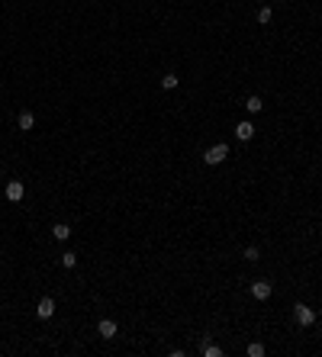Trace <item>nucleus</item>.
Listing matches in <instances>:
<instances>
[{
	"label": "nucleus",
	"mask_w": 322,
	"mask_h": 357,
	"mask_svg": "<svg viewBox=\"0 0 322 357\" xmlns=\"http://www.w3.org/2000/svg\"><path fill=\"white\" fill-rule=\"evenodd\" d=\"M78 264V255H74V251H65V255H61V267H74Z\"/></svg>",
	"instance_id": "ddd939ff"
},
{
	"label": "nucleus",
	"mask_w": 322,
	"mask_h": 357,
	"mask_svg": "<svg viewBox=\"0 0 322 357\" xmlns=\"http://www.w3.org/2000/svg\"><path fill=\"white\" fill-rule=\"evenodd\" d=\"M52 235L58 238V242H68V238H71V225H65V222H55Z\"/></svg>",
	"instance_id": "1a4fd4ad"
},
{
	"label": "nucleus",
	"mask_w": 322,
	"mask_h": 357,
	"mask_svg": "<svg viewBox=\"0 0 322 357\" xmlns=\"http://www.w3.org/2000/svg\"><path fill=\"white\" fill-rule=\"evenodd\" d=\"M97 332H100V338H116V322L113 319H100V325H97Z\"/></svg>",
	"instance_id": "0eeeda50"
},
{
	"label": "nucleus",
	"mask_w": 322,
	"mask_h": 357,
	"mask_svg": "<svg viewBox=\"0 0 322 357\" xmlns=\"http://www.w3.org/2000/svg\"><path fill=\"white\" fill-rule=\"evenodd\" d=\"M271 16H274V13H271V6H261V10H258V23H271Z\"/></svg>",
	"instance_id": "2eb2a0df"
},
{
	"label": "nucleus",
	"mask_w": 322,
	"mask_h": 357,
	"mask_svg": "<svg viewBox=\"0 0 322 357\" xmlns=\"http://www.w3.org/2000/svg\"><path fill=\"white\" fill-rule=\"evenodd\" d=\"M23 193H26V187L19 180H6V200H10V203H19V200H23Z\"/></svg>",
	"instance_id": "20e7f679"
},
{
	"label": "nucleus",
	"mask_w": 322,
	"mask_h": 357,
	"mask_svg": "<svg viewBox=\"0 0 322 357\" xmlns=\"http://www.w3.org/2000/svg\"><path fill=\"white\" fill-rule=\"evenodd\" d=\"M16 126L23 129V132H29V129L36 126V116H32L29 109H23V113H19V119H16Z\"/></svg>",
	"instance_id": "6e6552de"
},
{
	"label": "nucleus",
	"mask_w": 322,
	"mask_h": 357,
	"mask_svg": "<svg viewBox=\"0 0 322 357\" xmlns=\"http://www.w3.org/2000/svg\"><path fill=\"white\" fill-rule=\"evenodd\" d=\"M258 255H261V251H258L255 245H248V248H245V261H258Z\"/></svg>",
	"instance_id": "dca6fc26"
},
{
	"label": "nucleus",
	"mask_w": 322,
	"mask_h": 357,
	"mask_svg": "<svg viewBox=\"0 0 322 357\" xmlns=\"http://www.w3.org/2000/svg\"><path fill=\"white\" fill-rule=\"evenodd\" d=\"M161 87H164V90H174V87H177V74H164V78H161Z\"/></svg>",
	"instance_id": "f8f14e48"
},
{
	"label": "nucleus",
	"mask_w": 322,
	"mask_h": 357,
	"mask_svg": "<svg viewBox=\"0 0 322 357\" xmlns=\"http://www.w3.org/2000/svg\"><path fill=\"white\" fill-rule=\"evenodd\" d=\"M235 135H238V142H248V139H255V122H238L235 126Z\"/></svg>",
	"instance_id": "423d86ee"
},
{
	"label": "nucleus",
	"mask_w": 322,
	"mask_h": 357,
	"mask_svg": "<svg viewBox=\"0 0 322 357\" xmlns=\"http://www.w3.org/2000/svg\"><path fill=\"white\" fill-rule=\"evenodd\" d=\"M36 315H39V319H52V315H55V299L52 296H42V299H39V306H36Z\"/></svg>",
	"instance_id": "39448f33"
},
{
	"label": "nucleus",
	"mask_w": 322,
	"mask_h": 357,
	"mask_svg": "<svg viewBox=\"0 0 322 357\" xmlns=\"http://www.w3.org/2000/svg\"><path fill=\"white\" fill-rule=\"evenodd\" d=\"M225 158H229V145H225V142H219V145L207 148V155H203V161H207V164H222Z\"/></svg>",
	"instance_id": "f257e3e1"
},
{
	"label": "nucleus",
	"mask_w": 322,
	"mask_h": 357,
	"mask_svg": "<svg viewBox=\"0 0 322 357\" xmlns=\"http://www.w3.org/2000/svg\"><path fill=\"white\" fill-rule=\"evenodd\" d=\"M271 293H274L271 280H255V283H251V296L255 299H271Z\"/></svg>",
	"instance_id": "7ed1b4c3"
},
{
	"label": "nucleus",
	"mask_w": 322,
	"mask_h": 357,
	"mask_svg": "<svg viewBox=\"0 0 322 357\" xmlns=\"http://www.w3.org/2000/svg\"><path fill=\"white\" fill-rule=\"evenodd\" d=\"M203 357H222V348H219V345H210V341H207V345H203Z\"/></svg>",
	"instance_id": "9b49d317"
},
{
	"label": "nucleus",
	"mask_w": 322,
	"mask_h": 357,
	"mask_svg": "<svg viewBox=\"0 0 322 357\" xmlns=\"http://www.w3.org/2000/svg\"><path fill=\"white\" fill-rule=\"evenodd\" d=\"M264 354V345H261V341H251V345H248V357H261Z\"/></svg>",
	"instance_id": "4468645a"
},
{
	"label": "nucleus",
	"mask_w": 322,
	"mask_h": 357,
	"mask_svg": "<svg viewBox=\"0 0 322 357\" xmlns=\"http://www.w3.org/2000/svg\"><path fill=\"white\" fill-rule=\"evenodd\" d=\"M245 109H248V113H261V109H264V100H261V97H248V100H245Z\"/></svg>",
	"instance_id": "9d476101"
},
{
	"label": "nucleus",
	"mask_w": 322,
	"mask_h": 357,
	"mask_svg": "<svg viewBox=\"0 0 322 357\" xmlns=\"http://www.w3.org/2000/svg\"><path fill=\"white\" fill-rule=\"evenodd\" d=\"M293 315H297L300 325H313V322H316V309H310V306H303V303L293 306Z\"/></svg>",
	"instance_id": "f03ea898"
}]
</instances>
